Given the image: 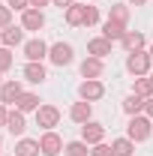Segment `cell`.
Here are the masks:
<instances>
[{
	"instance_id": "obj_2",
	"label": "cell",
	"mask_w": 153,
	"mask_h": 156,
	"mask_svg": "<svg viewBox=\"0 0 153 156\" xmlns=\"http://www.w3.org/2000/svg\"><path fill=\"white\" fill-rule=\"evenodd\" d=\"M150 63H153V57L141 48V51H129V57H126V69H129L135 78H141V75H150Z\"/></svg>"
},
{
	"instance_id": "obj_30",
	"label": "cell",
	"mask_w": 153,
	"mask_h": 156,
	"mask_svg": "<svg viewBox=\"0 0 153 156\" xmlns=\"http://www.w3.org/2000/svg\"><path fill=\"white\" fill-rule=\"evenodd\" d=\"M9 21H12V9L9 6H0V30H6Z\"/></svg>"
},
{
	"instance_id": "obj_7",
	"label": "cell",
	"mask_w": 153,
	"mask_h": 156,
	"mask_svg": "<svg viewBox=\"0 0 153 156\" xmlns=\"http://www.w3.org/2000/svg\"><path fill=\"white\" fill-rule=\"evenodd\" d=\"M48 48L51 45H45L42 39H27L24 42V57H27V63H42V57H48Z\"/></svg>"
},
{
	"instance_id": "obj_21",
	"label": "cell",
	"mask_w": 153,
	"mask_h": 156,
	"mask_svg": "<svg viewBox=\"0 0 153 156\" xmlns=\"http://www.w3.org/2000/svg\"><path fill=\"white\" fill-rule=\"evenodd\" d=\"M36 153H42V150H39V141H33V138H18L15 156H36Z\"/></svg>"
},
{
	"instance_id": "obj_3",
	"label": "cell",
	"mask_w": 153,
	"mask_h": 156,
	"mask_svg": "<svg viewBox=\"0 0 153 156\" xmlns=\"http://www.w3.org/2000/svg\"><path fill=\"white\" fill-rule=\"evenodd\" d=\"M78 96L84 99V102H99V99L105 96V84L99 78H84L78 84Z\"/></svg>"
},
{
	"instance_id": "obj_26",
	"label": "cell",
	"mask_w": 153,
	"mask_h": 156,
	"mask_svg": "<svg viewBox=\"0 0 153 156\" xmlns=\"http://www.w3.org/2000/svg\"><path fill=\"white\" fill-rule=\"evenodd\" d=\"M108 18L126 24V21H129V6H126V3H114V6H111V12H108Z\"/></svg>"
},
{
	"instance_id": "obj_9",
	"label": "cell",
	"mask_w": 153,
	"mask_h": 156,
	"mask_svg": "<svg viewBox=\"0 0 153 156\" xmlns=\"http://www.w3.org/2000/svg\"><path fill=\"white\" fill-rule=\"evenodd\" d=\"M21 27H24V30H42V27H45V15H42V9H33V6H30V9H24V12H21Z\"/></svg>"
},
{
	"instance_id": "obj_10",
	"label": "cell",
	"mask_w": 153,
	"mask_h": 156,
	"mask_svg": "<svg viewBox=\"0 0 153 156\" xmlns=\"http://www.w3.org/2000/svg\"><path fill=\"white\" fill-rule=\"evenodd\" d=\"M21 93H24L21 81H3V84H0V102H3V105H12V102H18Z\"/></svg>"
},
{
	"instance_id": "obj_37",
	"label": "cell",
	"mask_w": 153,
	"mask_h": 156,
	"mask_svg": "<svg viewBox=\"0 0 153 156\" xmlns=\"http://www.w3.org/2000/svg\"><path fill=\"white\" fill-rule=\"evenodd\" d=\"M0 84H3V69H0Z\"/></svg>"
},
{
	"instance_id": "obj_16",
	"label": "cell",
	"mask_w": 153,
	"mask_h": 156,
	"mask_svg": "<svg viewBox=\"0 0 153 156\" xmlns=\"http://www.w3.org/2000/svg\"><path fill=\"white\" fill-rule=\"evenodd\" d=\"M6 129L12 132V135H18V138H24V129H27V120H24V111H9V120H6Z\"/></svg>"
},
{
	"instance_id": "obj_19",
	"label": "cell",
	"mask_w": 153,
	"mask_h": 156,
	"mask_svg": "<svg viewBox=\"0 0 153 156\" xmlns=\"http://www.w3.org/2000/svg\"><path fill=\"white\" fill-rule=\"evenodd\" d=\"M144 102H147L144 96L132 93V96H126V99H123V111H126L129 117H135V114H144Z\"/></svg>"
},
{
	"instance_id": "obj_22",
	"label": "cell",
	"mask_w": 153,
	"mask_h": 156,
	"mask_svg": "<svg viewBox=\"0 0 153 156\" xmlns=\"http://www.w3.org/2000/svg\"><path fill=\"white\" fill-rule=\"evenodd\" d=\"M111 150H114V156H132L135 153V141L132 138H114L111 141Z\"/></svg>"
},
{
	"instance_id": "obj_33",
	"label": "cell",
	"mask_w": 153,
	"mask_h": 156,
	"mask_svg": "<svg viewBox=\"0 0 153 156\" xmlns=\"http://www.w3.org/2000/svg\"><path fill=\"white\" fill-rule=\"evenodd\" d=\"M51 3H54V6H57V9H69V6H72V3H75V0H51Z\"/></svg>"
},
{
	"instance_id": "obj_13",
	"label": "cell",
	"mask_w": 153,
	"mask_h": 156,
	"mask_svg": "<svg viewBox=\"0 0 153 156\" xmlns=\"http://www.w3.org/2000/svg\"><path fill=\"white\" fill-rule=\"evenodd\" d=\"M102 72H105V63L99 57H84L81 60V75L84 78H102Z\"/></svg>"
},
{
	"instance_id": "obj_41",
	"label": "cell",
	"mask_w": 153,
	"mask_h": 156,
	"mask_svg": "<svg viewBox=\"0 0 153 156\" xmlns=\"http://www.w3.org/2000/svg\"><path fill=\"white\" fill-rule=\"evenodd\" d=\"M93 3H96V0H93Z\"/></svg>"
},
{
	"instance_id": "obj_32",
	"label": "cell",
	"mask_w": 153,
	"mask_h": 156,
	"mask_svg": "<svg viewBox=\"0 0 153 156\" xmlns=\"http://www.w3.org/2000/svg\"><path fill=\"white\" fill-rule=\"evenodd\" d=\"M6 120H9V108L0 102V126H6Z\"/></svg>"
},
{
	"instance_id": "obj_40",
	"label": "cell",
	"mask_w": 153,
	"mask_h": 156,
	"mask_svg": "<svg viewBox=\"0 0 153 156\" xmlns=\"http://www.w3.org/2000/svg\"><path fill=\"white\" fill-rule=\"evenodd\" d=\"M150 78H153V72H150Z\"/></svg>"
},
{
	"instance_id": "obj_5",
	"label": "cell",
	"mask_w": 153,
	"mask_h": 156,
	"mask_svg": "<svg viewBox=\"0 0 153 156\" xmlns=\"http://www.w3.org/2000/svg\"><path fill=\"white\" fill-rule=\"evenodd\" d=\"M60 123V108L57 105H39L36 108V126H42L45 132L48 129H54Z\"/></svg>"
},
{
	"instance_id": "obj_8",
	"label": "cell",
	"mask_w": 153,
	"mask_h": 156,
	"mask_svg": "<svg viewBox=\"0 0 153 156\" xmlns=\"http://www.w3.org/2000/svg\"><path fill=\"white\" fill-rule=\"evenodd\" d=\"M105 138V126L102 123H96V120H87V123H81V141H87L90 147L99 144Z\"/></svg>"
},
{
	"instance_id": "obj_24",
	"label": "cell",
	"mask_w": 153,
	"mask_h": 156,
	"mask_svg": "<svg viewBox=\"0 0 153 156\" xmlns=\"http://www.w3.org/2000/svg\"><path fill=\"white\" fill-rule=\"evenodd\" d=\"M135 93H138V96H144V99H150V96H153V78H150V75L135 78Z\"/></svg>"
},
{
	"instance_id": "obj_14",
	"label": "cell",
	"mask_w": 153,
	"mask_h": 156,
	"mask_svg": "<svg viewBox=\"0 0 153 156\" xmlns=\"http://www.w3.org/2000/svg\"><path fill=\"white\" fill-rule=\"evenodd\" d=\"M24 42V27H6L3 33H0V45H6V48H15V45H21Z\"/></svg>"
},
{
	"instance_id": "obj_20",
	"label": "cell",
	"mask_w": 153,
	"mask_h": 156,
	"mask_svg": "<svg viewBox=\"0 0 153 156\" xmlns=\"http://www.w3.org/2000/svg\"><path fill=\"white\" fill-rule=\"evenodd\" d=\"M120 42H123L126 51H141V48H144V33H138V30H126V36L120 39Z\"/></svg>"
},
{
	"instance_id": "obj_27",
	"label": "cell",
	"mask_w": 153,
	"mask_h": 156,
	"mask_svg": "<svg viewBox=\"0 0 153 156\" xmlns=\"http://www.w3.org/2000/svg\"><path fill=\"white\" fill-rule=\"evenodd\" d=\"M15 63V57H12V48H6V45H0V69L6 72L9 66Z\"/></svg>"
},
{
	"instance_id": "obj_31",
	"label": "cell",
	"mask_w": 153,
	"mask_h": 156,
	"mask_svg": "<svg viewBox=\"0 0 153 156\" xmlns=\"http://www.w3.org/2000/svg\"><path fill=\"white\" fill-rule=\"evenodd\" d=\"M6 6H9L12 12H15V9H18V12H24V9H30V0H6Z\"/></svg>"
},
{
	"instance_id": "obj_11",
	"label": "cell",
	"mask_w": 153,
	"mask_h": 156,
	"mask_svg": "<svg viewBox=\"0 0 153 156\" xmlns=\"http://www.w3.org/2000/svg\"><path fill=\"white\" fill-rule=\"evenodd\" d=\"M87 54L90 57H108L111 54V39H105V36H96V39H90L87 42Z\"/></svg>"
},
{
	"instance_id": "obj_28",
	"label": "cell",
	"mask_w": 153,
	"mask_h": 156,
	"mask_svg": "<svg viewBox=\"0 0 153 156\" xmlns=\"http://www.w3.org/2000/svg\"><path fill=\"white\" fill-rule=\"evenodd\" d=\"M99 24V9L96 6H87V12H84V27H93Z\"/></svg>"
},
{
	"instance_id": "obj_29",
	"label": "cell",
	"mask_w": 153,
	"mask_h": 156,
	"mask_svg": "<svg viewBox=\"0 0 153 156\" xmlns=\"http://www.w3.org/2000/svg\"><path fill=\"white\" fill-rule=\"evenodd\" d=\"M90 156H114V150H111V144L99 141V144H93V150H90Z\"/></svg>"
},
{
	"instance_id": "obj_39",
	"label": "cell",
	"mask_w": 153,
	"mask_h": 156,
	"mask_svg": "<svg viewBox=\"0 0 153 156\" xmlns=\"http://www.w3.org/2000/svg\"><path fill=\"white\" fill-rule=\"evenodd\" d=\"M0 147H3V138H0Z\"/></svg>"
},
{
	"instance_id": "obj_36",
	"label": "cell",
	"mask_w": 153,
	"mask_h": 156,
	"mask_svg": "<svg viewBox=\"0 0 153 156\" xmlns=\"http://www.w3.org/2000/svg\"><path fill=\"white\" fill-rule=\"evenodd\" d=\"M129 3H132V6H144L147 0H129Z\"/></svg>"
},
{
	"instance_id": "obj_25",
	"label": "cell",
	"mask_w": 153,
	"mask_h": 156,
	"mask_svg": "<svg viewBox=\"0 0 153 156\" xmlns=\"http://www.w3.org/2000/svg\"><path fill=\"white\" fill-rule=\"evenodd\" d=\"M87 147H90L87 141H69V144L63 147V153H66V156H90Z\"/></svg>"
},
{
	"instance_id": "obj_18",
	"label": "cell",
	"mask_w": 153,
	"mask_h": 156,
	"mask_svg": "<svg viewBox=\"0 0 153 156\" xmlns=\"http://www.w3.org/2000/svg\"><path fill=\"white\" fill-rule=\"evenodd\" d=\"M45 66H42V63H27V66H24V81H30V84H42V81H45Z\"/></svg>"
},
{
	"instance_id": "obj_17",
	"label": "cell",
	"mask_w": 153,
	"mask_h": 156,
	"mask_svg": "<svg viewBox=\"0 0 153 156\" xmlns=\"http://www.w3.org/2000/svg\"><path fill=\"white\" fill-rule=\"evenodd\" d=\"M84 12H87L84 3H72V6L66 9V24H69V27H84Z\"/></svg>"
},
{
	"instance_id": "obj_15",
	"label": "cell",
	"mask_w": 153,
	"mask_h": 156,
	"mask_svg": "<svg viewBox=\"0 0 153 156\" xmlns=\"http://www.w3.org/2000/svg\"><path fill=\"white\" fill-rule=\"evenodd\" d=\"M102 36H105V39H111V42H120V39L126 36V24L105 18V24H102Z\"/></svg>"
},
{
	"instance_id": "obj_12",
	"label": "cell",
	"mask_w": 153,
	"mask_h": 156,
	"mask_svg": "<svg viewBox=\"0 0 153 156\" xmlns=\"http://www.w3.org/2000/svg\"><path fill=\"white\" fill-rule=\"evenodd\" d=\"M90 114H93V102H84V99L69 108V120H72V123H87Z\"/></svg>"
},
{
	"instance_id": "obj_38",
	"label": "cell",
	"mask_w": 153,
	"mask_h": 156,
	"mask_svg": "<svg viewBox=\"0 0 153 156\" xmlns=\"http://www.w3.org/2000/svg\"><path fill=\"white\" fill-rule=\"evenodd\" d=\"M147 54H150V57H153V45H150V51H147Z\"/></svg>"
},
{
	"instance_id": "obj_35",
	"label": "cell",
	"mask_w": 153,
	"mask_h": 156,
	"mask_svg": "<svg viewBox=\"0 0 153 156\" xmlns=\"http://www.w3.org/2000/svg\"><path fill=\"white\" fill-rule=\"evenodd\" d=\"M48 3H51V0H30V6H33V9H42V6H48Z\"/></svg>"
},
{
	"instance_id": "obj_34",
	"label": "cell",
	"mask_w": 153,
	"mask_h": 156,
	"mask_svg": "<svg viewBox=\"0 0 153 156\" xmlns=\"http://www.w3.org/2000/svg\"><path fill=\"white\" fill-rule=\"evenodd\" d=\"M144 114H147V117H150V120H153V96L147 99V102H144Z\"/></svg>"
},
{
	"instance_id": "obj_4",
	"label": "cell",
	"mask_w": 153,
	"mask_h": 156,
	"mask_svg": "<svg viewBox=\"0 0 153 156\" xmlns=\"http://www.w3.org/2000/svg\"><path fill=\"white\" fill-rule=\"evenodd\" d=\"M63 147H66V144H63V138H60L54 129H48V132H42V135H39V150H42L45 156L63 153Z\"/></svg>"
},
{
	"instance_id": "obj_6",
	"label": "cell",
	"mask_w": 153,
	"mask_h": 156,
	"mask_svg": "<svg viewBox=\"0 0 153 156\" xmlns=\"http://www.w3.org/2000/svg\"><path fill=\"white\" fill-rule=\"evenodd\" d=\"M72 57H75V54H72V45H69V42H54V45L48 48V60H51L54 66H69Z\"/></svg>"
},
{
	"instance_id": "obj_23",
	"label": "cell",
	"mask_w": 153,
	"mask_h": 156,
	"mask_svg": "<svg viewBox=\"0 0 153 156\" xmlns=\"http://www.w3.org/2000/svg\"><path fill=\"white\" fill-rule=\"evenodd\" d=\"M15 108L24 111V114H27V111H36V108H39V96H36V93H21L18 102H15Z\"/></svg>"
},
{
	"instance_id": "obj_1",
	"label": "cell",
	"mask_w": 153,
	"mask_h": 156,
	"mask_svg": "<svg viewBox=\"0 0 153 156\" xmlns=\"http://www.w3.org/2000/svg\"><path fill=\"white\" fill-rule=\"evenodd\" d=\"M153 135V120L147 114H135L129 117V126H126V138H132L135 144L138 141H147Z\"/></svg>"
}]
</instances>
